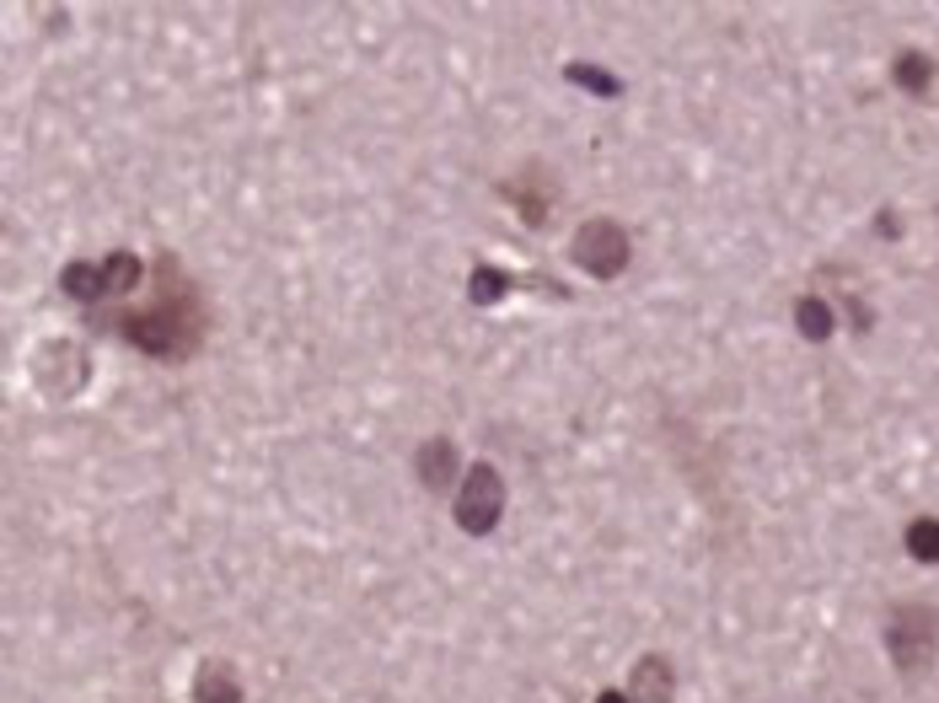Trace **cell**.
Segmentation results:
<instances>
[{
  "instance_id": "4",
  "label": "cell",
  "mask_w": 939,
  "mask_h": 703,
  "mask_svg": "<svg viewBox=\"0 0 939 703\" xmlns=\"http://www.w3.org/2000/svg\"><path fill=\"white\" fill-rule=\"evenodd\" d=\"M570 258H575L585 275L596 279H617L623 269H629V258H634V237L617 226V220H606V215H596V220H585L575 231V242H570Z\"/></svg>"
},
{
  "instance_id": "3",
  "label": "cell",
  "mask_w": 939,
  "mask_h": 703,
  "mask_svg": "<svg viewBox=\"0 0 939 703\" xmlns=\"http://www.w3.org/2000/svg\"><path fill=\"white\" fill-rule=\"evenodd\" d=\"M452 516L467 537H488V532L500 526V516H505V478H500V467H488V462H473V467H467Z\"/></svg>"
},
{
  "instance_id": "14",
  "label": "cell",
  "mask_w": 939,
  "mask_h": 703,
  "mask_svg": "<svg viewBox=\"0 0 939 703\" xmlns=\"http://www.w3.org/2000/svg\"><path fill=\"white\" fill-rule=\"evenodd\" d=\"M908 553L918 564H939V521L935 516H918L908 526Z\"/></svg>"
},
{
  "instance_id": "7",
  "label": "cell",
  "mask_w": 939,
  "mask_h": 703,
  "mask_svg": "<svg viewBox=\"0 0 939 703\" xmlns=\"http://www.w3.org/2000/svg\"><path fill=\"white\" fill-rule=\"evenodd\" d=\"M629 687H634V703H671L676 699V672H671L666 655H644Z\"/></svg>"
},
{
  "instance_id": "2",
  "label": "cell",
  "mask_w": 939,
  "mask_h": 703,
  "mask_svg": "<svg viewBox=\"0 0 939 703\" xmlns=\"http://www.w3.org/2000/svg\"><path fill=\"white\" fill-rule=\"evenodd\" d=\"M886 650L897 661V672H929L939 661V612L923 607V602H902L891 607V623H886Z\"/></svg>"
},
{
  "instance_id": "16",
  "label": "cell",
  "mask_w": 939,
  "mask_h": 703,
  "mask_svg": "<svg viewBox=\"0 0 939 703\" xmlns=\"http://www.w3.org/2000/svg\"><path fill=\"white\" fill-rule=\"evenodd\" d=\"M596 703H629V699H623V693H602V699H596Z\"/></svg>"
},
{
  "instance_id": "10",
  "label": "cell",
  "mask_w": 939,
  "mask_h": 703,
  "mask_svg": "<svg viewBox=\"0 0 939 703\" xmlns=\"http://www.w3.org/2000/svg\"><path fill=\"white\" fill-rule=\"evenodd\" d=\"M60 285H65V296H76V301H102L108 296V275H102V264H65V275H60Z\"/></svg>"
},
{
  "instance_id": "1",
  "label": "cell",
  "mask_w": 939,
  "mask_h": 703,
  "mask_svg": "<svg viewBox=\"0 0 939 703\" xmlns=\"http://www.w3.org/2000/svg\"><path fill=\"white\" fill-rule=\"evenodd\" d=\"M119 334L151 360H188L199 349V338H205V306L194 296V285L178 279L172 290H161V301L123 311Z\"/></svg>"
},
{
  "instance_id": "13",
  "label": "cell",
  "mask_w": 939,
  "mask_h": 703,
  "mask_svg": "<svg viewBox=\"0 0 939 703\" xmlns=\"http://www.w3.org/2000/svg\"><path fill=\"white\" fill-rule=\"evenodd\" d=\"M102 275H108V290H135L146 279V264L135 253H108L102 258Z\"/></svg>"
},
{
  "instance_id": "9",
  "label": "cell",
  "mask_w": 939,
  "mask_h": 703,
  "mask_svg": "<svg viewBox=\"0 0 939 703\" xmlns=\"http://www.w3.org/2000/svg\"><path fill=\"white\" fill-rule=\"evenodd\" d=\"M891 81H897L902 92L923 97V92H929V81H935V60H929L923 49H902L897 65H891Z\"/></svg>"
},
{
  "instance_id": "5",
  "label": "cell",
  "mask_w": 939,
  "mask_h": 703,
  "mask_svg": "<svg viewBox=\"0 0 939 703\" xmlns=\"http://www.w3.org/2000/svg\"><path fill=\"white\" fill-rule=\"evenodd\" d=\"M505 199H511L515 210H521V220L537 231V226H547V215H553V178H547L543 161H526L515 178H505V188H500Z\"/></svg>"
},
{
  "instance_id": "12",
  "label": "cell",
  "mask_w": 939,
  "mask_h": 703,
  "mask_svg": "<svg viewBox=\"0 0 939 703\" xmlns=\"http://www.w3.org/2000/svg\"><path fill=\"white\" fill-rule=\"evenodd\" d=\"M794 328L821 344V338L832 334V306L821 301V296H800V301H794Z\"/></svg>"
},
{
  "instance_id": "15",
  "label": "cell",
  "mask_w": 939,
  "mask_h": 703,
  "mask_svg": "<svg viewBox=\"0 0 939 703\" xmlns=\"http://www.w3.org/2000/svg\"><path fill=\"white\" fill-rule=\"evenodd\" d=\"M564 76H570L575 87H585V92H602V97H617V92H623V81H617V76H606V70H591V65H570Z\"/></svg>"
},
{
  "instance_id": "8",
  "label": "cell",
  "mask_w": 939,
  "mask_h": 703,
  "mask_svg": "<svg viewBox=\"0 0 939 703\" xmlns=\"http://www.w3.org/2000/svg\"><path fill=\"white\" fill-rule=\"evenodd\" d=\"M194 703H243V682L226 661H210L194 676Z\"/></svg>"
},
{
  "instance_id": "11",
  "label": "cell",
  "mask_w": 939,
  "mask_h": 703,
  "mask_svg": "<svg viewBox=\"0 0 939 703\" xmlns=\"http://www.w3.org/2000/svg\"><path fill=\"white\" fill-rule=\"evenodd\" d=\"M511 285H515V279L505 275V269L478 264V269H473V279H467V301H473V306H494L500 296H511Z\"/></svg>"
},
{
  "instance_id": "6",
  "label": "cell",
  "mask_w": 939,
  "mask_h": 703,
  "mask_svg": "<svg viewBox=\"0 0 939 703\" xmlns=\"http://www.w3.org/2000/svg\"><path fill=\"white\" fill-rule=\"evenodd\" d=\"M414 473H419V484L435 494H446L456 484V446L446 435H429L425 446H419V457H414Z\"/></svg>"
}]
</instances>
